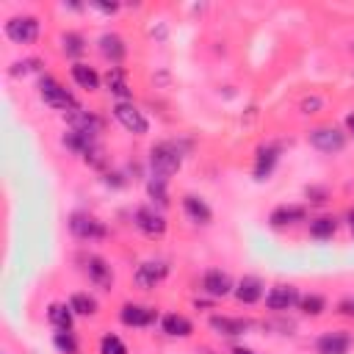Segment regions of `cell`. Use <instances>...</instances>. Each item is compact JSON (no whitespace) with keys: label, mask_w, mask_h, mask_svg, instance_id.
I'll use <instances>...</instances> for the list:
<instances>
[{"label":"cell","mask_w":354,"mask_h":354,"mask_svg":"<svg viewBox=\"0 0 354 354\" xmlns=\"http://www.w3.org/2000/svg\"><path fill=\"white\" fill-rule=\"evenodd\" d=\"M149 166L155 177H171L183 166V149L174 141H160L149 149Z\"/></svg>","instance_id":"cell-1"},{"label":"cell","mask_w":354,"mask_h":354,"mask_svg":"<svg viewBox=\"0 0 354 354\" xmlns=\"http://www.w3.org/2000/svg\"><path fill=\"white\" fill-rule=\"evenodd\" d=\"M39 94H41L44 105H50V108H55V111H69V113L77 111L75 97H72L55 77H50V75H44V77L39 80Z\"/></svg>","instance_id":"cell-2"},{"label":"cell","mask_w":354,"mask_h":354,"mask_svg":"<svg viewBox=\"0 0 354 354\" xmlns=\"http://www.w3.org/2000/svg\"><path fill=\"white\" fill-rule=\"evenodd\" d=\"M69 230H72V235H77L83 241H97V238L108 235V227L91 213H72L69 216Z\"/></svg>","instance_id":"cell-3"},{"label":"cell","mask_w":354,"mask_h":354,"mask_svg":"<svg viewBox=\"0 0 354 354\" xmlns=\"http://www.w3.org/2000/svg\"><path fill=\"white\" fill-rule=\"evenodd\" d=\"M113 116H116V122H119L127 133H133V136H144V133L149 130L147 116H144L133 102H116V105H113Z\"/></svg>","instance_id":"cell-4"},{"label":"cell","mask_w":354,"mask_h":354,"mask_svg":"<svg viewBox=\"0 0 354 354\" xmlns=\"http://www.w3.org/2000/svg\"><path fill=\"white\" fill-rule=\"evenodd\" d=\"M6 36L14 41V44H30L36 36H39V19L36 17H11L6 22Z\"/></svg>","instance_id":"cell-5"},{"label":"cell","mask_w":354,"mask_h":354,"mask_svg":"<svg viewBox=\"0 0 354 354\" xmlns=\"http://www.w3.org/2000/svg\"><path fill=\"white\" fill-rule=\"evenodd\" d=\"M310 144H313L318 152L332 155V152H340V149H343L346 136H343L337 127H315V130L310 133Z\"/></svg>","instance_id":"cell-6"},{"label":"cell","mask_w":354,"mask_h":354,"mask_svg":"<svg viewBox=\"0 0 354 354\" xmlns=\"http://www.w3.org/2000/svg\"><path fill=\"white\" fill-rule=\"evenodd\" d=\"M133 221H136V227H138L144 235H149V238H160V235L166 232V218H163V213H158L155 207H138L136 216H133Z\"/></svg>","instance_id":"cell-7"},{"label":"cell","mask_w":354,"mask_h":354,"mask_svg":"<svg viewBox=\"0 0 354 354\" xmlns=\"http://www.w3.org/2000/svg\"><path fill=\"white\" fill-rule=\"evenodd\" d=\"M119 318H122L124 326H149V324L158 321V310H155V307H144V304L127 301V304H122Z\"/></svg>","instance_id":"cell-8"},{"label":"cell","mask_w":354,"mask_h":354,"mask_svg":"<svg viewBox=\"0 0 354 354\" xmlns=\"http://www.w3.org/2000/svg\"><path fill=\"white\" fill-rule=\"evenodd\" d=\"M351 335L337 329V332H324L318 340H315V354H348L351 348Z\"/></svg>","instance_id":"cell-9"},{"label":"cell","mask_w":354,"mask_h":354,"mask_svg":"<svg viewBox=\"0 0 354 354\" xmlns=\"http://www.w3.org/2000/svg\"><path fill=\"white\" fill-rule=\"evenodd\" d=\"M166 274H169V266H166L163 260H147V263H141L138 271H136V285L144 288V290H149V288H155L158 282H163Z\"/></svg>","instance_id":"cell-10"},{"label":"cell","mask_w":354,"mask_h":354,"mask_svg":"<svg viewBox=\"0 0 354 354\" xmlns=\"http://www.w3.org/2000/svg\"><path fill=\"white\" fill-rule=\"evenodd\" d=\"M299 299H301V296H299V290H296L293 285H274V288L266 293V307L282 313V310L296 307Z\"/></svg>","instance_id":"cell-11"},{"label":"cell","mask_w":354,"mask_h":354,"mask_svg":"<svg viewBox=\"0 0 354 354\" xmlns=\"http://www.w3.org/2000/svg\"><path fill=\"white\" fill-rule=\"evenodd\" d=\"M279 160V147L277 144H263L257 147V155H254V180H268L274 166Z\"/></svg>","instance_id":"cell-12"},{"label":"cell","mask_w":354,"mask_h":354,"mask_svg":"<svg viewBox=\"0 0 354 354\" xmlns=\"http://www.w3.org/2000/svg\"><path fill=\"white\" fill-rule=\"evenodd\" d=\"M232 279H230V274L227 271H218V268H210L205 277H202V290L207 293V296H213V299H221V296H227V293H232Z\"/></svg>","instance_id":"cell-13"},{"label":"cell","mask_w":354,"mask_h":354,"mask_svg":"<svg viewBox=\"0 0 354 354\" xmlns=\"http://www.w3.org/2000/svg\"><path fill=\"white\" fill-rule=\"evenodd\" d=\"M232 293H235V299H238L241 304H254V301L263 299V279L246 274V277L238 279V285L232 288Z\"/></svg>","instance_id":"cell-14"},{"label":"cell","mask_w":354,"mask_h":354,"mask_svg":"<svg viewBox=\"0 0 354 354\" xmlns=\"http://www.w3.org/2000/svg\"><path fill=\"white\" fill-rule=\"evenodd\" d=\"M210 329L216 332V335H221V337H238V335H243L246 329H249V321H243V318H230V315H210Z\"/></svg>","instance_id":"cell-15"},{"label":"cell","mask_w":354,"mask_h":354,"mask_svg":"<svg viewBox=\"0 0 354 354\" xmlns=\"http://www.w3.org/2000/svg\"><path fill=\"white\" fill-rule=\"evenodd\" d=\"M183 210H185V216H188L191 221H196V224H210V218H213V210H210L207 202H205L202 196H196V194H185V196H183Z\"/></svg>","instance_id":"cell-16"},{"label":"cell","mask_w":354,"mask_h":354,"mask_svg":"<svg viewBox=\"0 0 354 354\" xmlns=\"http://www.w3.org/2000/svg\"><path fill=\"white\" fill-rule=\"evenodd\" d=\"M304 216H307V213H304L301 205H279V207L271 210L268 221H271V227H288V224L304 221Z\"/></svg>","instance_id":"cell-17"},{"label":"cell","mask_w":354,"mask_h":354,"mask_svg":"<svg viewBox=\"0 0 354 354\" xmlns=\"http://www.w3.org/2000/svg\"><path fill=\"white\" fill-rule=\"evenodd\" d=\"M86 274H88V279H91L94 285H100V288H108V285L113 282V271H111V266H108L102 257H88V260H86Z\"/></svg>","instance_id":"cell-18"},{"label":"cell","mask_w":354,"mask_h":354,"mask_svg":"<svg viewBox=\"0 0 354 354\" xmlns=\"http://www.w3.org/2000/svg\"><path fill=\"white\" fill-rule=\"evenodd\" d=\"M100 53H102L111 64H119V61L124 58V53H127L124 39L116 36V33H105V36H100Z\"/></svg>","instance_id":"cell-19"},{"label":"cell","mask_w":354,"mask_h":354,"mask_svg":"<svg viewBox=\"0 0 354 354\" xmlns=\"http://www.w3.org/2000/svg\"><path fill=\"white\" fill-rule=\"evenodd\" d=\"M69 72H72V80H75L80 88H86V91H94V88H100V75L94 72V66L75 61Z\"/></svg>","instance_id":"cell-20"},{"label":"cell","mask_w":354,"mask_h":354,"mask_svg":"<svg viewBox=\"0 0 354 354\" xmlns=\"http://www.w3.org/2000/svg\"><path fill=\"white\" fill-rule=\"evenodd\" d=\"M160 326H163V332H166L169 337H188V335L194 332L191 321H188L185 315H177V313H169V315H163Z\"/></svg>","instance_id":"cell-21"},{"label":"cell","mask_w":354,"mask_h":354,"mask_svg":"<svg viewBox=\"0 0 354 354\" xmlns=\"http://www.w3.org/2000/svg\"><path fill=\"white\" fill-rule=\"evenodd\" d=\"M105 86H108V91H111V94H116V97H122V102H127V97H130V86H127L124 69L111 66V69H108V75H105Z\"/></svg>","instance_id":"cell-22"},{"label":"cell","mask_w":354,"mask_h":354,"mask_svg":"<svg viewBox=\"0 0 354 354\" xmlns=\"http://www.w3.org/2000/svg\"><path fill=\"white\" fill-rule=\"evenodd\" d=\"M335 230H337V221L332 216H318V218L310 221V235L315 241H329L335 235Z\"/></svg>","instance_id":"cell-23"},{"label":"cell","mask_w":354,"mask_h":354,"mask_svg":"<svg viewBox=\"0 0 354 354\" xmlns=\"http://www.w3.org/2000/svg\"><path fill=\"white\" fill-rule=\"evenodd\" d=\"M72 315L75 313L69 304H50V310H47V318L55 329H72Z\"/></svg>","instance_id":"cell-24"},{"label":"cell","mask_w":354,"mask_h":354,"mask_svg":"<svg viewBox=\"0 0 354 354\" xmlns=\"http://www.w3.org/2000/svg\"><path fill=\"white\" fill-rule=\"evenodd\" d=\"M166 177H149V183H147V194H149V199L152 202H158V207H166L169 205V191H166Z\"/></svg>","instance_id":"cell-25"},{"label":"cell","mask_w":354,"mask_h":354,"mask_svg":"<svg viewBox=\"0 0 354 354\" xmlns=\"http://www.w3.org/2000/svg\"><path fill=\"white\" fill-rule=\"evenodd\" d=\"M69 307L75 315H94L97 313V299L88 293H72L69 296Z\"/></svg>","instance_id":"cell-26"},{"label":"cell","mask_w":354,"mask_h":354,"mask_svg":"<svg viewBox=\"0 0 354 354\" xmlns=\"http://www.w3.org/2000/svg\"><path fill=\"white\" fill-rule=\"evenodd\" d=\"M53 343H55V348L64 351V354H77V340H75L72 329H58V332L53 335Z\"/></svg>","instance_id":"cell-27"},{"label":"cell","mask_w":354,"mask_h":354,"mask_svg":"<svg viewBox=\"0 0 354 354\" xmlns=\"http://www.w3.org/2000/svg\"><path fill=\"white\" fill-rule=\"evenodd\" d=\"M61 44H64V53L72 55V58H77V55L86 53V39H83L80 33H64Z\"/></svg>","instance_id":"cell-28"},{"label":"cell","mask_w":354,"mask_h":354,"mask_svg":"<svg viewBox=\"0 0 354 354\" xmlns=\"http://www.w3.org/2000/svg\"><path fill=\"white\" fill-rule=\"evenodd\" d=\"M299 307H301L304 315H321L324 307H326V301H324V296L310 293V296H301V299H299Z\"/></svg>","instance_id":"cell-29"},{"label":"cell","mask_w":354,"mask_h":354,"mask_svg":"<svg viewBox=\"0 0 354 354\" xmlns=\"http://www.w3.org/2000/svg\"><path fill=\"white\" fill-rule=\"evenodd\" d=\"M100 354H127V346L116 335H105L100 340Z\"/></svg>","instance_id":"cell-30"},{"label":"cell","mask_w":354,"mask_h":354,"mask_svg":"<svg viewBox=\"0 0 354 354\" xmlns=\"http://www.w3.org/2000/svg\"><path fill=\"white\" fill-rule=\"evenodd\" d=\"M36 58H28V61H17L14 66H11V75H25V72H30V69H36Z\"/></svg>","instance_id":"cell-31"},{"label":"cell","mask_w":354,"mask_h":354,"mask_svg":"<svg viewBox=\"0 0 354 354\" xmlns=\"http://www.w3.org/2000/svg\"><path fill=\"white\" fill-rule=\"evenodd\" d=\"M337 313H340V315H348V318H354V296L343 299V301L337 304Z\"/></svg>","instance_id":"cell-32"},{"label":"cell","mask_w":354,"mask_h":354,"mask_svg":"<svg viewBox=\"0 0 354 354\" xmlns=\"http://www.w3.org/2000/svg\"><path fill=\"white\" fill-rule=\"evenodd\" d=\"M307 196H313L315 205H324L326 202V191L324 188H307Z\"/></svg>","instance_id":"cell-33"},{"label":"cell","mask_w":354,"mask_h":354,"mask_svg":"<svg viewBox=\"0 0 354 354\" xmlns=\"http://www.w3.org/2000/svg\"><path fill=\"white\" fill-rule=\"evenodd\" d=\"M94 6H97V8H100V11H105V14H113V11H116V8H119V6H116V3H111V6H108V3H94Z\"/></svg>","instance_id":"cell-34"},{"label":"cell","mask_w":354,"mask_h":354,"mask_svg":"<svg viewBox=\"0 0 354 354\" xmlns=\"http://www.w3.org/2000/svg\"><path fill=\"white\" fill-rule=\"evenodd\" d=\"M232 354H257V351H252V348H246V346H235Z\"/></svg>","instance_id":"cell-35"},{"label":"cell","mask_w":354,"mask_h":354,"mask_svg":"<svg viewBox=\"0 0 354 354\" xmlns=\"http://www.w3.org/2000/svg\"><path fill=\"white\" fill-rule=\"evenodd\" d=\"M346 127H348V133L354 136V113H348V116H346Z\"/></svg>","instance_id":"cell-36"},{"label":"cell","mask_w":354,"mask_h":354,"mask_svg":"<svg viewBox=\"0 0 354 354\" xmlns=\"http://www.w3.org/2000/svg\"><path fill=\"white\" fill-rule=\"evenodd\" d=\"M346 218H348V227H351V232H354V207L346 213Z\"/></svg>","instance_id":"cell-37"}]
</instances>
